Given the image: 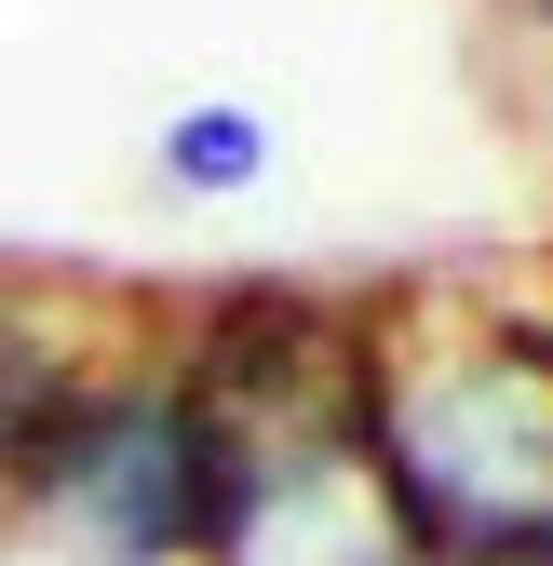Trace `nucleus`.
Instances as JSON below:
<instances>
[{
  "label": "nucleus",
  "mask_w": 553,
  "mask_h": 566,
  "mask_svg": "<svg viewBox=\"0 0 553 566\" xmlns=\"http://www.w3.org/2000/svg\"><path fill=\"white\" fill-rule=\"evenodd\" d=\"M149 176H163L176 202H243V189L270 176V122H257L243 95H202V108H176V122L149 135Z\"/></svg>",
  "instance_id": "nucleus-5"
},
{
  "label": "nucleus",
  "mask_w": 553,
  "mask_h": 566,
  "mask_svg": "<svg viewBox=\"0 0 553 566\" xmlns=\"http://www.w3.org/2000/svg\"><path fill=\"white\" fill-rule=\"evenodd\" d=\"M122 324H95V311H67L54 283H0V485L28 472V446H41V418H54V391L95 365Z\"/></svg>",
  "instance_id": "nucleus-4"
},
{
  "label": "nucleus",
  "mask_w": 553,
  "mask_h": 566,
  "mask_svg": "<svg viewBox=\"0 0 553 566\" xmlns=\"http://www.w3.org/2000/svg\"><path fill=\"white\" fill-rule=\"evenodd\" d=\"M230 500V446L189 405L163 324H122L82 378L54 391L28 472L0 485V526L54 566H202Z\"/></svg>",
  "instance_id": "nucleus-2"
},
{
  "label": "nucleus",
  "mask_w": 553,
  "mask_h": 566,
  "mask_svg": "<svg viewBox=\"0 0 553 566\" xmlns=\"http://www.w3.org/2000/svg\"><path fill=\"white\" fill-rule=\"evenodd\" d=\"M202 566H405V539H392V513H378L352 432H311V446L230 459V500H217Z\"/></svg>",
  "instance_id": "nucleus-3"
},
{
  "label": "nucleus",
  "mask_w": 553,
  "mask_h": 566,
  "mask_svg": "<svg viewBox=\"0 0 553 566\" xmlns=\"http://www.w3.org/2000/svg\"><path fill=\"white\" fill-rule=\"evenodd\" d=\"M352 459L405 566H553V297H365Z\"/></svg>",
  "instance_id": "nucleus-1"
},
{
  "label": "nucleus",
  "mask_w": 553,
  "mask_h": 566,
  "mask_svg": "<svg viewBox=\"0 0 553 566\" xmlns=\"http://www.w3.org/2000/svg\"><path fill=\"white\" fill-rule=\"evenodd\" d=\"M513 14H540V28H553V0H513Z\"/></svg>",
  "instance_id": "nucleus-6"
}]
</instances>
